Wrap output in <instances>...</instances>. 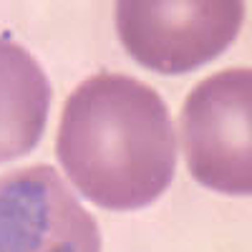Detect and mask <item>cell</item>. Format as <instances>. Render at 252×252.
Listing matches in <instances>:
<instances>
[{
    "mask_svg": "<svg viewBox=\"0 0 252 252\" xmlns=\"http://www.w3.org/2000/svg\"><path fill=\"white\" fill-rule=\"evenodd\" d=\"M56 154L81 197L96 207L141 209L174 179L177 136L169 109L139 78L91 76L63 106Z\"/></svg>",
    "mask_w": 252,
    "mask_h": 252,
    "instance_id": "6da1fadb",
    "label": "cell"
},
{
    "mask_svg": "<svg viewBox=\"0 0 252 252\" xmlns=\"http://www.w3.org/2000/svg\"><path fill=\"white\" fill-rule=\"evenodd\" d=\"M245 20L240 0H121L116 31L144 68L177 76L215 61Z\"/></svg>",
    "mask_w": 252,
    "mask_h": 252,
    "instance_id": "7a4b0ae2",
    "label": "cell"
},
{
    "mask_svg": "<svg viewBox=\"0 0 252 252\" xmlns=\"http://www.w3.org/2000/svg\"><path fill=\"white\" fill-rule=\"evenodd\" d=\"M252 71L227 68L199 81L182 109L192 177L224 194L252 192Z\"/></svg>",
    "mask_w": 252,
    "mask_h": 252,
    "instance_id": "3957f363",
    "label": "cell"
},
{
    "mask_svg": "<svg viewBox=\"0 0 252 252\" xmlns=\"http://www.w3.org/2000/svg\"><path fill=\"white\" fill-rule=\"evenodd\" d=\"M0 252H101L96 220L48 164L0 174Z\"/></svg>",
    "mask_w": 252,
    "mask_h": 252,
    "instance_id": "277c9868",
    "label": "cell"
},
{
    "mask_svg": "<svg viewBox=\"0 0 252 252\" xmlns=\"http://www.w3.org/2000/svg\"><path fill=\"white\" fill-rule=\"evenodd\" d=\"M51 83L40 63L0 35V164L31 154L46 131Z\"/></svg>",
    "mask_w": 252,
    "mask_h": 252,
    "instance_id": "5b68a950",
    "label": "cell"
}]
</instances>
